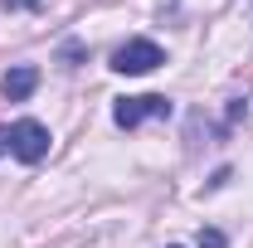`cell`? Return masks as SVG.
<instances>
[{
    "label": "cell",
    "instance_id": "4",
    "mask_svg": "<svg viewBox=\"0 0 253 248\" xmlns=\"http://www.w3.org/2000/svg\"><path fill=\"white\" fill-rule=\"evenodd\" d=\"M34 88H39V68H30V63H20V68L5 73V97L10 102H25Z\"/></svg>",
    "mask_w": 253,
    "mask_h": 248
},
{
    "label": "cell",
    "instance_id": "2",
    "mask_svg": "<svg viewBox=\"0 0 253 248\" xmlns=\"http://www.w3.org/2000/svg\"><path fill=\"white\" fill-rule=\"evenodd\" d=\"M161 63H166V54H161L156 39H126L122 49L112 54V68H117V73H151Z\"/></svg>",
    "mask_w": 253,
    "mask_h": 248
},
{
    "label": "cell",
    "instance_id": "5",
    "mask_svg": "<svg viewBox=\"0 0 253 248\" xmlns=\"http://www.w3.org/2000/svg\"><path fill=\"white\" fill-rule=\"evenodd\" d=\"M200 248H224V234L219 229H200Z\"/></svg>",
    "mask_w": 253,
    "mask_h": 248
},
{
    "label": "cell",
    "instance_id": "7",
    "mask_svg": "<svg viewBox=\"0 0 253 248\" xmlns=\"http://www.w3.org/2000/svg\"><path fill=\"white\" fill-rule=\"evenodd\" d=\"M10 151V126H0V156Z\"/></svg>",
    "mask_w": 253,
    "mask_h": 248
},
{
    "label": "cell",
    "instance_id": "3",
    "mask_svg": "<svg viewBox=\"0 0 253 248\" xmlns=\"http://www.w3.org/2000/svg\"><path fill=\"white\" fill-rule=\"evenodd\" d=\"M10 151L20 156L25 165L44 161V156H49V126H44V122H34V117L15 122V126H10Z\"/></svg>",
    "mask_w": 253,
    "mask_h": 248
},
{
    "label": "cell",
    "instance_id": "6",
    "mask_svg": "<svg viewBox=\"0 0 253 248\" xmlns=\"http://www.w3.org/2000/svg\"><path fill=\"white\" fill-rule=\"evenodd\" d=\"M5 10H39V0H5Z\"/></svg>",
    "mask_w": 253,
    "mask_h": 248
},
{
    "label": "cell",
    "instance_id": "1",
    "mask_svg": "<svg viewBox=\"0 0 253 248\" xmlns=\"http://www.w3.org/2000/svg\"><path fill=\"white\" fill-rule=\"evenodd\" d=\"M151 117H170V97L141 93V97H122V102L112 107V122L122 126V131H131V126H141V122H151Z\"/></svg>",
    "mask_w": 253,
    "mask_h": 248
}]
</instances>
